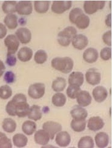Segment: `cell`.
<instances>
[{
  "label": "cell",
  "instance_id": "cell-16",
  "mask_svg": "<svg viewBox=\"0 0 112 148\" xmlns=\"http://www.w3.org/2000/svg\"><path fill=\"white\" fill-rule=\"evenodd\" d=\"M55 141L60 147H67L71 142V137L67 131H60L57 134Z\"/></svg>",
  "mask_w": 112,
  "mask_h": 148
},
{
  "label": "cell",
  "instance_id": "cell-10",
  "mask_svg": "<svg viewBox=\"0 0 112 148\" xmlns=\"http://www.w3.org/2000/svg\"><path fill=\"white\" fill-rule=\"evenodd\" d=\"M101 73L96 69L91 68L87 71L85 73L86 81L89 84L95 86L101 82Z\"/></svg>",
  "mask_w": 112,
  "mask_h": 148
},
{
  "label": "cell",
  "instance_id": "cell-1",
  "mask_svg": "<svg viewBox=\"0 0 112 148\" xmlns=\"http://www.w3.org/2000/svg\"><path fill=\"white\" fill-rule=\"evenodd\" d=\"M12 101L15 104L16 115L20 118L28 115L30 108L27 102L26 95L23 94H17L13 97Z\"/></svg>",
  "mask_w": 112,
  "mask_h": 148
},
{
  "label": "cell",
  "instance_id": "cell-14",
  "mask_svg": "<svg viewBox=\"0 0 112 148\" xmlns=\"http://www.w3.org/2000/svg\"><path fill=\"white\" fill-rule=\"evenodd\" d=\"M104 124V120L100 116H92L88 121L87 127L89 130L96 132L102 129Z\"/></svg>",
  "mask_w": 112,
  "mask_h": 148
},
{
  "label": "cell",
  "instance_id": "cell-42",
  "mask_svg": "<svg viewBox=\"0 0 112 148\" xmlns=\"http://www.w3.org/2000/svg\"><path fill=\"white\" fill-rule=\"evenodd\" d=\"M5 110L9 115L13 116H16L15 104L12 100L9 101L8 103L7 104V105H6V107H5Z\"/></svg>",
  "mask_w": 112,
  "mask_h": 148
},
{
  "label": "cell",
  "instance_id": "cell-36",
  "mask_svg": "<svg viewBox=\"0 0 112 148\" xmlns=\"http://www.w3.org/2000/svg\"><path fill=\"white\" fill-rule=\"evenodd\" d=\"M81 90L79 86L75 85H69L67 89L66 93L68 96L71 99H75L79 92Z\"/></svg>",
  "mask_w": 112,
  "mask_h": 148
},
{
  "label": "cell",
  "instance_id": "cell-25",
  "mask_svg": "<svg viewBox=\"0 0 112 148\" xmlns=\"http://www.w3.org/2000/svg\"><path fill=\"white\" fill-rule=\"evenodd\" d=\"M66 79L63 77H58L52 83V88L56 92L63 91L66 87Z\"/></svg>",
  "mask_w": 112,
  "mask_h": 148
},
{
  "label": "cell",
  "instance_id": "cell-31",
  "mask_svg": "<svg viewBox=\"0 0 112 148\" xmlns=\"http://www.w3.org/2000/svg\"><path fill=\"white\" fill-rule=\"evenodd\" d=\"M67 101L66 95L60 92H57L52 97V102L54 106L57 107H63L65 105Z\"/></svg>",
  "mask_w": 112,
  "mask_h": 148
},
{
  "label": "cell",
  "instance_id": "cell-20",
  "mask_svg": "<svg viewBox=\"0 0 112 148\" xmlns=\"http://www.w3.org/2000/svg\"><path fill=\"white\" fill-rule=\"evenodd\" d=\"M84 83V75L81 72H73L68 77V84L81 87Z\"/></svg>",
  "mask_w": 112,
  "mask_h": 148
},
{
  "label": "cell",
  "instance_id": "cell-12",
  "mask_svg": "<svg viewBox=\"0 0 112 148\" xmlns=\"http://www.w3.org/2000/svg\"><path fill=\"white\" fill-rule=\"evenodd\" d=\"M72 46L78 50H83L87 46L89 40L87 37L83 34L76 35L72 40Z\"/></svg>",
  "mask_w": 112,
  "mask_h": 148
},
{
  "label": "cell",
  "instance_id": "cell-29",
  "mask_svg": "<svg viewBox=\"0 0 112 148\" xmlns=\"http://www.w3.org/2000/svg\"><path fill=\"white\" fill-rule=\"evenodd\" d=\"M86 125L87 121L85 120L73 119L70 123V126L74 132H81L85 130Z\"/></svg>",
  "mask_w": 112,
  "mask_h": 148
},
{
  "label": "cell",
  "instance_id": "cell-2",
  "mask_svg": "<svg viewBox=\"0 0 112 148\" xmlns=\"http://www.w3.org/2000/svg\"><path fill=\"white\" fill-rule=\"evenodd\" d=\"M53 68L64 73H70L74 66L73 61L70 57H57L51 61Z\"/></svg>",
  "mask_w": 112,
  "mask_h": 148
},
{
  "label": "cell",
  "instance_id": "cell-4",
  "mask_svg": "<svg viewBox=\"0 0 112 148\" xmlns=\"http://www.w3.org/2000/svg\"><path fill=\"white\" fill-rule=\"evenodd\" d=\"M46 87L44 84L36 83L31 84L28 89V95L33 99H40L45 94Z\"/></svg>",
  "mask_w": 112,
  "mask_h": 148
},
{
  "label": "cell",
  "instance_id": "cell-44",
  "mask_svg": "<svg viewBox=\"0 0 112 148\" xmlns=\"http://www.w3.org/2000/svg\"><path fill=\"white\" fill-rule=\"evenodd\" d=\"M16 58L14 55H7L6 63L9 66H14L16 63Z\"/></svg>",
  "mask_w": 112,
  "mask_h": 148
},
{
  "label": "cell",
  "instance_id": "cell-7",
  "mask_svg": "<svg viewBox=\"0 0 112 148\" xmlns=\"http://www.w3.org/2000/svg\"><path fill=\"white\" fill-rule=\"evenodd\" d=\"M42 129L48 133L50 138L53 140L55 135L61 131L62 126L57 122L48 121L43 124Z\"/></svg>",
  "mask_w": 112,
  "mask_h": 148
},
{
  "label": "cell",
  "instance_id": "cell-26",
  "mask_svg": "<svg viewBox=\"0 0 112 148\" xmlns=\"http://www.w3.org/2000/svg\"><path fill=\"white\" fill-rule=\"evenodd\" d=\"M4 23L9 29L13 30L18 26V17L16 15L12 14L5 16L4 19Z\"/></svg>",
  "mask_w": 112,
  "mask_h": 148
},
{
  "label": "cell",
  "instance_id": "cell-27",
  "mask_svg": "<svg viewBox=\"0 0 112 148\" xmlns=\"http://www.w3.org/2000/svg\"><path fill=\"white\" fill-rule=\"evenodd\" d=\"M51 1H35L34 2V8L38 14H45L48 10Z\"/></svg>",
  "mask_w": 112,
  "mask_h": 148
},
{
  "label": "cell",
  "instance_id": "cell-28",
  "mask_svg": "<svg viewBox=\"0 0 112 148\" xmlns=\"http://www.w3.org/2000/svg\"><path fill=\"white\" fill-rule=\"evenodd\" d=\"M36 124L32 121L27 120L23 123L22 130L23 132L27 135H32L36 131Z\"/></svg>",
  "mask_w": 112,
  "mask_h": 148
},
{
  "label": "cell",
  "instance_id": "cell-13",
  "mask_svg": "<svg viewBox=\"0 0 112 148\" xmlns=\"http://www.w3.org/2000/svg\"><path fill=\"white\" fill-rule=\"evenodd\" d=\"M93 97L98 103H102L106 100L108 97V92L106 88L103 86H99L93 89L92 92Z\"/></svg>",
  "mask_w": 112,
  "mask_h": 148
},
{
  "label": "cell",
  "instance_id": "cell-45",
  "mask_svg": "<svg viewBox=\"0 0 112 148\" xmlns=\"http://www.w3.org/2000/svg\"><path fill=\"white\" fill-rule=\"evenodd\" d=\"M7 29L5 25L0 23V39L4 38L7 34Z\"/></svg>",
  "mask_w": 112,
  "mask_h": 148
},
{
  "label": "cell",
  "instance_id": "cell-5",
  "mask_svg": "<svg viewBox=\"0 0 112 148\" xmlns=\"http://www.w3.org/2000/svg\"><path fill=\"white\" fill-rule=\"evenodd\" d=\"M105 4L104 1H86L84 3V10L88 15H92L99 10L103 9Z\"/></svg>",
  "mask_w": 112,
  "mask_h": 148
},
{
  "label": "cell",
  "instance_id": "cell-22",
  "mask_svg": "<svg viewBox=\"0 0 112 148\" xmlns=\"http://www.w3.org/2000/svg\"><path fill=\"white\" fill-rule=\"evenodd\" d=\"M33 56V51L28 47H23L18 51L17 57L22 62H27L32 59Z\"/></svg>",
  "mask_w": 112,
  "mask_h": 148
},
{
  "label": "cell",
  "instance_id": "cell-43",
  "mask_svg": "<svg viewBox=\"0 0 112 148\" xmlns=\"http://www.w3.org/2000/svg\"><path fill=\"white\" fill-rule=\"evenodd\" d=\"M102 40L105 45L109 46H111L112 45L111 42V31H109L105 32L102 35Z\"/></svg>",
  "mask_w": 112,
  "mask_h": 148
},
{
  "label": "cell",
  "instance_id": "cell-18",
  "mask_svg": "<svg viewBox=\"0 0 112 148\" xmlns=\"http://www.w3.org/2000/svg\"><path fill=\"white\" fill-rule=\"evenodd\" d=\"M70 115L73 119L85 120L88 116V112L83 107L76 105L70 110Z\"/></svg>",
  "mask_w": 112,
  "mask_h": 148
},
{
  "label": "cell",
  "instance_id": "cell-8",
  "mask_svg": "<svg viewBox=\"0 0 112 148\" xmlns=\"http://www.w3.org/2000/svg\"><path fill=\"white\" fill-rule=\"evenodd\" d=\"M72 5L71 1H54L51 7L52 11L55 14H61L70 9Z\"/></svg>",
  "mask_w": 112,
  "mask_h": 148
},
{
  "label": "cell",
  "instance_id": "cell-47",
  "mask_svg": "<svg viewBox=\"0 0 112 148\" xmlns=\"http://www.w3.org/2000/svg\"><path fill=\"white\" fill-rule=\"evenodd\" d=\"M5 70V67L4 63L1 60H0V77H1Z\"/></svg>",
  "mask_w": 112,
  "mask_h": 148
},
{
  "label": "cell",
  "instance_id": "cell-30",
  "mask_svg": "<svg viewBox=\"0 0 112 148\" xmlns=\"http://www.w3.org/2000/svg\"><path fill=\"white\" fill-rule=\"evenodd\" d=\"M2 127L5 132L13 133L16 130V123L13 119L7 118L3 120Z\"/></svg>",
  "mask_w": 112,
  "mask_h": 148
},
{
  "label": "cell",
  "instance_id": "cell-9",
  "mask_svg": "<svg viewBox=\"0 0 112 148\" xmlns=\"http://www.w3.org/2000/svg\"><path fill=\"white\" fill-rule=\"evenodd\" d=\"M33 6L29 1H20L16 4V12L20 15H29L32 13Z\"/></svg>",
  "mask_w": 112,
  "mask_h": 148
},
{
  "label": "cell",
  "instance_id": "cell-24",
  "mask_svg": "<svg viewBox=\"0 0 112 148\" xmlns=\"http://www.w3.org/2000/svg\"><path fill=\"white\" fill-rule=\"evenodd\" d=\"M27 116L29 119L33 120L35 121L41 120L42 116L41 107L38 105H33L31 106Z\"/></svg>",
  "mask_w": 112,
  "mask_h": 148
},
{
  "label": "cell",
  "instance_id": "cell-19",
  "mask_svg": "<svg viewBox=\"0 0 112 148\" xmlns=\"http://www.w3.org/2000/svg\"><path fill=\"white\" fill-rule=\"evenodd\" d=\"M83 58L85 62L88 63H95L98 58V52L96 49L90 47L84 51Z\"/></svg>",
  "mask_w": 112,
  "mask_h": 148
},
{
  "label": "cell",
  "instance_id": "cell-6",
  "mask_svg": "<svg viewBox=\"0 0 112 148\" xmlns=\"http://www.w3.org/2000/svg\"><path fill=\"white\" fill-rule=\"evenodd\" d=\"M4 45L8 48L7 55H14L20 46V41L15 35H9L5 38Z\"/></svg>",
  "mask_w": 112,
  "mask_h": 148
},
{
  "label": "cell",
  "instance_id": "cell-39",
  "mask_svg": "<svg viewBox=\"0 0 112 148\" xmlns=\"http://www.w3.org/2000/svg\"><path fill=\"white\" fill-rule=\"evenodd\" d=\"M83 14V10L79 8H76L73 9L69 14V20L72 23L74 24V21H75L76 19L78 18V16L79 15H80L81 14Z\"/></svg>",
  "mask_w": 112,
  "mask_h": 148
},
{
  "label": "cell",
  "instance_id": "cell-34",
  "mask_svg": "<svg viewBox=\"0 0 112 148\" xmlns=\"http://www.w3.org/2000/svg\"><path fill=\"white\" fill-rule=\"evenodd\" d=\"M78 147L79 148H93L94 147V141L90 136H85L79 140Z\"/></svg>",
  "mask_w": 112,
  "mask_h": 148
},
{
  "label": "cell",
  "instance_id": "cell-15",
  "mask_svg": "<svg viewBox=\"0 0 112 148\" xmlns=\"http://www.w3.org/2000/svg\"><path fill=\"white\" fill-rule=\"evenodd\" d=\"M76 101L79 106L87 107L92 103V98L89 92L86 90H81L76 97Z\"/></svg>",
  "mask_w": 112,
  "mask_h": 148
},
{
  "label": "cell",
  "instance_id": "cell-38",
  "mask_svg": "<svg viewBox=\"0 0 112 148\" xmlns=\"http://www.w3.org/2000/svg\"><path fill=\"white\" fill-rule=\"evenodd\" d=\"M11 140L5 134L0 132V148H12Z\"/></svg>",
  "mask_w": 112,
  "mask_h": 148
},
{
  "label": "cell",
  "instance_id": "cell-40",
  "mask_svg": "<svg viewBox=\"0 0 112 148\" xmlns=\"http://www.w3.org/2000/svg\"><path fill=\"white\" fill-rule=\"evenodd\" d=\"M100 57L102 60L108 61L111 58V49L110 47H104L101 51Z\"/></svg>",
  "mask_w": 112,
  "mask_h": 148
},
{
  "label": "cell",
  "instance_id": "cell-32",
  "mask_svg": "<svg viewBox=\"0 0 112 148\" xmlns=\"http://www.w3.org/2000/svg\"><path fill=\"white\" fill-rule=\"evenodd\" d=\"M13 142L16 147H23L27 145L28 139L23 134H16L13 137Z\"/></svg>",
  "mask_w": 112,
  "mask_h": 148
},
{
  "label": "cell",
  "instance_id": "cell-41",
  "mask_svg": "<svg viewBox=\"0 0 112 148\" xmlns=\"http://www.w3.org/2000/svg\"><path fill=\"white\" fill-rule=\"evenodd\" d=\"M16 77L15 73L12 71H8L6 72L4 74V82L8 84L13 83L15 82Z\"/></svg>",
  "mask_w": 112,
  "mask_h": 148
},
{
  "label": "cell",
  "instance_id": "cell-11",
  "mask_svg": "<svg viewBox=\"0 0 112 148\" xmlns=\"http://www.w3.org/2000/svg\"><path fill=\"white\" fill-rule=\"evenodd\" d=\"M15 35L18 40L23 45L28 44L32 39V34L30 30L26 27L18 29L15 32Z\"/></svg>",
  "mask_w": 112,
  "mask_h": 148
},
{
  "label": "cell",
  "instance_id": "cell-3",
  "mask_svg": "<svg viewBox=\"0 0 112 148\" xmlns=\"http://www.w3.org/2000/svg\"><path fill=\"white\" fill-rule=\"evenodd\" d=\"M76 35L77 30L75 27L73 26L67 27L58 34V42L62 46H68L72 39Z\"/></svg>",
  "mask_w": 112,
  "mask_h": 148
},
{
  "label": "cell",
  "instance_id": "cell-33",
  "mask_svg": "<svg viewBox=\"0 0 112 148\" xmlns=\"http://www.w3.org/2000/svg\"><path fill=\"white\" fill-rule=\"evenodd\" d=\"M16 1H5L2 4V10L4 14H12L16 12Z\"/></svg>",
  "mask_w": 112,
  "mask_h": 148
},
{
  "label": "cell",
  "instance_id": "cell-46",
  "mask_svg": "<svg viewBox=\"0 0 112 148\" xmlns=\"http://www.w3.org/2000/svg\"><path fill=\"white\" fill-rule=\"evenodd\" d=\"M105 24L109 27H111V14H109L105 18Z\"/></svg>",
  "mask_w": 112,
  "mask_h": 148
},
{
  "label": "cell",
  "instance_id": "cell-17",
  "mask_svg": "<svg viewBox=\"0 0 112 148\" xmlns=\"http://www.w3.org/2000/svg\"><path fill=\"white\" fill-rule=\"evenodd\" d=\"M50 137L48 133L44 129H40L37 131L34 135V140L35 143L38 145L42 146L46 145L50 141Z\"/></svg>",
  "mask_w": 112,
  "mask_h": 148
},
{
  "label": "cell",
  "instance_id": "cell-35",
  "mask_svg": "<svg viewBox=\"0 0 112 148\" xmlns=\"http://www.w3.org/2000/svg\"><path fill=\"white\" fill-rule=\"evenodd\" d=\"M48 55L46 52L44 50H39L37 51L34 56V60L38 64H42L46 62Z\"/></svg>",
  "mask_w": 112,
  "mask_h": 148
},
{
  "label": "cell",
  "instance_id": "cell-23",
  "mask_svg": "<svg viewBox=\"0 0 112 148\" xmlns=\"http://www.w3.org/2000/svg\"><path fill=\"white\" fill-rule=\"evenodd\" d=\"M74 24L79 29H85L90 24V18L83 13L78 16Z\"/></svg>",
  "mask_w": 112,
  "mask_h": 148
},
{
  "label": "cell",
  "instance_id": "cell-21",
  "mask_svg": "<svg viewBox=\"0 0 112 148\" xmlns=\"http://www.w3.org/2000/svg\"><path fill=\"white\" fill-rule=\"evenodd\" d=\"M95 140L98 147L104 148L109 143V135L104 132H100L95 135Z\"/></svg>",
  "mask_w": 112,
  "mask_h": 148
},
{
  "label": "cell",
  "instance_id": "cell-37",
  "mask_svg": "<svg viewBox=\"0 0 112 148\" xmlns=\"http://www.w3.org/2000/svg\"><path fill=\"white\" fill-rule=\"evenodd\" d=\"M12 95V90L8 85H4L0 87V98L8 100Z\"/></svg>",
  "mask_w": 112,
  "mask_h": 148
}]
</instances>
